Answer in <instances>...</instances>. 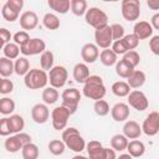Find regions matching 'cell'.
<instances>
[{
	"label": "cell",
	"mask_w": 159,
	"mask_h": 159,
	"mask_svg": "<svg viewBox=\"0 0 159 159\" xmlns=\"http://www.w3.org/2000/svg\"><path fill=\"white\" fill-rule=\"evenodd\" d=\"M106 92L107 89L103 83V80L97 75H91L86 81V83L83 84V94L89 99H94V101L103 99Z\"/></svg>",
	"instance_id": "cell-1"
},
{
	"label": "cell",
	"mask_w": 159,
	"mask_h": 159,
	"mask_svg": "<svg viewBox=\"0 0 159 159\" xmlns=\"http://www.w3.org/2000/svg\"><path fill=\"white\" fill-rule=\"evenodd\" d=\"M62 140L65 142L67 148H70L71 150H73L76 153H81L87 145L83 137L80 134V132L75 127L66 128L62 132Z\"/></svg>",
	"instance_id": "cell-2"
},
{
	"label": "cell",
	"mask_w": 159,
	"mask_h": 159,
	"mask_svg": "<svg viewBox=\"0 0 159 159\" xmlns=\"http://www.w3.org/2000/svg\"><path fill=\"white\" fill-rule=\"evenodd\" d=\"M47 82H48V73L39 68L30 70L29 73L24 77V83L29 89L46 88Z\"/></svg>",
	"instance_id": "cell-3"
},
{
	"label": "cell",
	"mask_w": 159,
	"mask_h": 159,
	"mask_svg": "<svg viewBox=\"0 0 159 159\" xmlns=\"http://www.w3.org/2000/svg\"><path fill=\"white\" fill-rule=\"evenodd\" d=\"M84 20L89 26L94 27V30L104 27L108 25L107 14L99 7H89L84 15Z\"/></svg>",
	"instance_id": "cell-4"
},
{
	"label": "cell",
	"mask_w": 159,
	"mask_h": 159,
	"mask_svg": "<svg viewBox=\"0 0 159 159\" xmlns=\"http://www.w3.org/2000/svg\"><path fill=\"white\" fill-rule=\"evenodd\" d=\"M122 16L127 21H135L140 16V1L139 0H123L120 6Z\"/></svg>",
	"instance_id": "cell-5"
},
{
	"label": "cell",
	"mask_w": 159,
	"mask_h": 159,
	"mask_svg": "<svg viewBox=\"0 0 159 159\" xmlns=\"http://www.w3.org/2000/svg\"><path fill=\"white\" fill-rule=\"evenodd\" d=\"M61 98H62V106L66 107L71 112V114H73L80 104L81 93L77 88H67L62 92Z\"/></svg>",
	"instance_id": "cell-6"
},
{
	"label": "cell",
	"mask_w": 159,
	"mask_h": 159,
	"mask_svg": "<svg viewBox=\"0 0 159 159\" xmlns=\"http://www.w3.org/2000/svg\"><path fill=\"white\" fill-rule=\"evenodd\" d=\"M71 116V112L63 107L62 104L56 107L52 112H51V122H52V127L56 130H62L66 128L68 118Z\"/></svg>",
	"instance_id": "cell-7"
},
{
	"label": "cell",
	"mask_w": 159,
	"mask_h": 159,
	"mask_svg": "<svg viewBox=\"0 0 159 159\" xmlns=\"http://www.w3.org/2000/svg\"><path fill=\"white\" fill-rule=\"evenodd\" d=\"M68 77V72L63 66H53L51 71H48V82L53 88H61L66 84Z\"/></svg>",
	"instance_id": "cell-8"
},
{
	"label": "cell",
	"mask_w": 159,
	"mask_h": 159,
	"mask_svg": "<svg viewBox=\"0 0 159 159\" xmlns=\"http://www.w3.org/2000/svg\"><path fill=\"white\" fill-rule=\"evenodd\" d=\"M94 41L96 45L103 50L109 48L113 43V36H112V29L109 25L94 30Z\"/></svg>",
	"instance_id": "cell-9"
},
{
	"label": "cell",
	"mask_w": 159,
	"mask_h": 159,
	"mask_svg": "<svg viewBox=\"0 0 159 159\" xmlns=\"http://www.w3.org/2000/svg\"><path fill=\"white\" fill-rule=\"evenodd\" d=\"M21 53L24 56H35V55H40L46 51V43L42 39H31L26 45L20 47Z\"/></svg>",
	"instance_id": "cell-10"
},
{
	"label": "cell",
	"mask_w": 159,
	"mask_h": 159,
	"mask_svg": "<svg viewBox=\"0 0 159 159\" xmlns=\"http://www.w3.org/2000/svg\"><path fill=\"white\" fill-rule=\"evenodd\" d=\"M142 130L149 137H153L159 133V112H150L145 117L142 124Z\"/></svg>",
	"instance_id": "cell-11"
},
{
	"label": "cell",
	"mask_w": 159,
	"mask_h": 159,
	"mask_svg": "<svg viewBox=\"0 0 159 159\" xmlns=\"http://www.w3.org/2000/svg\"><path fill=\"white\" fill-rule=\"evenodd\" d=\"M128 104L130 107H133L134 109L137 111H145L149 106V102H148V98L147 96L139 91V89H133L129 94H128Z\"/></svg>",
	"instance_id": "cell-12"
},
{
	"label": "cell",
	"mask_w": 159,
	"mask_h": 159,
	"mask_svg": "<svg viewBox=\"0 0 159 159\" xmlns=\"http://www.w3.org/2000/svg\"><path fill=\"white\" fill-rule=\"evenodd\" d=\"M31 117H32V120L37 124H43L48 120L50 118V111L47 108L46 104L43 103H37L32 107L31 109Z\"/></svg>",
	"instance_id": "cell-13"
},
{
	"label": "cell",
	"mask_w": 159,
	"mask_h": 159,
	"mask_svg": "<svg viewBox=\"0 0 159 159\" xmlns=\"http://www.w3.org/2000/svg\"><path fill=\"white\" fill-rule=\"evenodd\" d=\"M81 57L86 63H93L99 57V50L96 43H84L81 48Z\"/></svg>",
	"instance_id": "cell-14"
},
{
	"label": "cell",
	"mask_w": 159,
	"mask_h": 159,
	"mask_svg": "<svg viewBox=\"0 0 159 159\" xmlns=\"http://www.w3.org/2000/svg\"><path fill=\"white\" fill-rule=\"evenodd\" d=\"M20 26L24 31L26 30H34L39 24V16L35 11H25L20 16Z\"/></svg>",
	"instance_id": "cell-15"
},
{
	"label": "cell",
	"mask_w": 159,
	"mask_h": 159,
	"mask_svg": "<svg viewBox=\"0 0 159 159\" xmlns=\"http://www.w3.org/2000/svg\"><path fill=\"white\" fill-rule=\"evenodd\" d=\"M153 26L148 21H138L135 22L133 27V34L139 39V40H145L149 39L153 35Z\"/></svg>",
	"instance_id": "cell-16"
},
{
	"label": "cell",
	"mask_w": 159,
	"mask_h": 159,
	"mask_svg": "<svg viewBox=\"0 0 159 159\" xmlns=\"http://www.w3.org/2000/svg\"><path fill=\"white\" fill-rule=\"evenodd\" d=\"M129 106L125 103H116L111 108V116L116 122H124L129 117Z\"/></svg>",
	"instance_id": "cell-17"
},
{
	"label": "cell",
	"mask_w": 159,
	"mask_h": 159,
	"mask_svg": "<svg viewBox=\"0 0 159 159\" xmlns=\"http://www.w3.org/2000/svg\"><path fill=\"white\" fill-rule=\"evenodd\" d=\"M142 127L135 122V120H127L123 125V134L128 139H137L142 134Z\"/></svg>",
	"instance_id": "cell-18"
},
{
	"label": "cell",
	"mask_w": 159,
	"mask_h": 159,
	"mask_svg": "<svg viewBox=\"0 0 159 159\" xmlns=\"http://www.w3.org/2000/svg\"><path fill=\"white\" fill-rule=\"evenodd\" d=\"M89 68L86 63H77L73 67V78L77 83H86L89 77Z\"/></svg>",
	"instance_id": "cell-19"
},
{
	"label": "cell",
	"mask_w": 159,
	"mask_h": 159,
	"mask_svg": "<svg viewBox=\"0 0 159 159\" xmlns=\"http://www.w3.org/2000/svg\"><path fill=\"white\" fill-rule=\"evenodd\" d=\"M145 80H147V77H145V73L143 71L134 70V72L127 78V83L129 84L130 88L138 89V88H140L145 83Z\"/></svg>",
	"instance_id": "cell-20"
},
{
	"label": "cell",
	"mask_w": 159,
	"mask_h": 159,
	"mask_svg": "<svg viewBox=\"0 0 159 159\" xmlns=\"http://www.w3.org/2000/svg\"><path fill=\"white\" fill-rule=\"evenodd\" d=\"M86 149H87L89 159H99L102 153H103L104 147L98 140H89L87 143V145H86Z\"/></svg>",
	"instance_id": "cell-21"
},
{
	"label": "cell",
	"mask_w": 159,
	"mask_h": 159,
	"mask_svg": "<svg viewBox=\"0 0 159 159\" xmlns=\"http://www.w3.org/2000/svg\"><path fill=\"white\" fill-rule=\"evenodd\" d=\"M134 72V67L125 60H119L116 65V73L122 78H128Z\"/></svg>",
	"instance_id": "cell-22"
},
{
	"label": "cell",
	"mask_w": 159,
	"mask_h": 159,
	"mask_svg": "<svg viewBox=\"0 0 159 159\" xmlns=\"http://www.w3.org/2000/svg\"><path fill=\"white\" fill-rule=\"evenodd\" d=\"M127 150H128V154L132 155L133 158H140L145 152V145L143 142L134 139V140L128 143Z\"/></svg>",
	"instance_id": "cell-23"
},
{
	"label": "cell",
	"mask_w": 159,
	"mask_h": 159,
	"mask_svg": "<svg viewBox=\"0 0 159 159\" xmlns=\"http://www.w3.org/2000/svg\"><path fill=\"white\" fill-rule=\"evenodd\" d=\"M4 145H5V149L9 153H17L19 150H22V148H24V144L21 143V140H20V138H19L17 134L10 135L5 140Z\"/></svg>",
	"instance_id": "cell-24"
},
{
	"label": "cell",
	"mask_w": 159,
	"mask_h": 159,
	"mask_svg": "<svg viewBox=\"0 0 159 159\" xmlns=\"http://www.w3.org/2000/svg\"><path fill=\"white\" fill-rule=\"evenodd\" d=\"M99 60L102 62V65L111 67V66H116L117 65V55L114 53V51L112 48H106L102 50L99 53Z\"/></svg>",
	"instance_id": "cell-25"
},
{
	"label": "cell",
	"mask_w": 159,
	"mask_h": 159,
	"mask_svg": "<svg viewBox=\"0 0 159 159\" xmlns=\"http://www.w3.org/2000/svg\"><path fill=\"white\" fill-rule=\"evenodd\" d=\"M15 72V62L6 57L0 58V76L1 78H6Z\"/></svg>",
	"instance_id": "cell-26"
},
{
	"label": "cell",
	"mask_w": 159,
	"mask_h": 159,
	"mask_svg": "<svg viewBox=\"0 0 159 159\" xmlns=\"http://www.w3.org/2000/svg\"><path fill=\"white\" fill-rule=\"evenodd\" d=\"M9 125L11 134H17L21 133V130L25 127V120L20 114H12L9 117Z\"/></svg>",
	"instance_id": "cell-27"
},
{
	"label": "cell",
	"mask_w": 159,
	"mask_h": 159,
	"mask_svg": "<svg viewBox=\"0 0 159 159\" xmlns=\"http://www.w3.org/2000/svg\"><path fill=\"white\" fill-rule=\"evenodd\" d=\"M128 138L124 134H116L112 137L111 139V147L112 149H114L116 152H123L127 150L128 147Z\"/></svg>",
	"instance_id": "cell-28"
},
{
	"label": "cell",
	"mask_w": 159,
	"mask_h": 159,
	"mask_svg": "<svg viewBox=\"0 0 159 159\" xmlns=\"http://www.w3.org/2000/svg\"><path fill=\"white\" fill-rule=\"evenodd\" d=\"M48 6L57 14H66L71 9L70 0H48Z\"/></svg>",
	"instance_id": "cell-29"
},
{
	"label": "cell",
	"mask_w": 159,
	"mask_h": 159,
	"mask_svg": "<svg viewBox=\"0 0 159 159\" xmlns=\"http://www.w3.org/2000/svg\"><path fill=\"white\" fill-rule=\"evenodd\" d=\"M112 92L117 97H128V94L132 92L130 87L124 81H117L112 84Z\"/></svg>",
	"instance_id": "cell-30"
},
{
	"label": "cell",
	"mask_w": 159,
	"mask_h": 159,
	"mask_svg": "<svg viewBox=\"0 0 159 159\" xmlns=\"http://www.w3.org/2000/svg\"><path fill=\"white\" fill-rule=\"evenodd\" d=\"M53 53L50 50H46L43 53H41L40 56V65H41V70L43 71H51L53 68Z\"/></svg>",
	"instance_id": "cell-31"
},
{
	"label": "cell",
	"mask_w": 159,
	"mask_h": 159,
	"mask_svg": "<svg viewBox=\"0 0 159 159\" xmlns=\"http://www.w3.org/2000/svg\"><path fill=\"white\" fill-rule=\"evenodd\" d=\"M58 97H60V93L53 87H46L42 91V99H43L45 104H53V103H56L58 101Z\"/></svg>",
	"instance_id": "cell-32"
},
{
	"label": "cell",
	"mask_w": 159,
	"mask_h": 159,
	"mask_svg": "<svg viewBox=\"0 0 159 159\" xmlns=\"http://www.w3.org/2000/svg\"><path fill=\"white\" fill-rule=\"evenodd\" d=\"M30 71V62L26 57H19L15 61V73L17 76H26Z\"/></svg>",
	"instance_id": "cell-33"
},
{
	"label": "cell",
	"mask_w": 159,
	"mask_h": 159,
	"mask_svg": "<svg viewBox=\"0 0 159 159\" xmlns=\"http://www.w3.org/2000/svg\"><path fill=\"white\" fill-rule=\"evenodd\" d=\"M87 1L86 0H71V11L76 16H83L87 12Z\"/></svg>",
	"instance_id": "cell-34"
},
{
	"label": "cell",
	"mask_w": 159,
	"mask_h": 159,
	"mask_svg": "<svg viewBox=\"0 0 159 159\" xmlns=\"http://www.w3.org/2000/svg\"><path fill=\"white\" fill-rule=\"evenodd\" d=\"M50 153L52 155H62L65 153V149H66V144L63 140H60V139H52L50 140L48 145H47Z\"/></svg>",
	"instance_id": "cell-35"
},
{
	"label": "cell",
	"mask_w": 159,
	"mask_h": 159,
	"mask_svg": "<svg viewBox=\"0 0 159 159\" xmlns=\"http://www.w3.org/2000/svg\"><path fill=\"white\" fill-rule=\"evenodd\" d=\"M1 15H2V17H4L6 21H9V22H14L15 20L19 19L20 11H17L16 9L11 7L9 4L5 2L4 6H2V9H1Z\"/></svg>",
	"instance_id": "cell-36"
},
{
	"label": "cell",
	"mask_w": 159,
	"mask_h": 159,
	"mask_svg": "<svg viewBox=\"0 0 159 159\" xmlns=\"http://www.w3.org/2000/svg\"><path fill=\"white\" fill-rule=\"evenodd\" d=\"M42 22H43V26L48 30H57L60 27V19L57 17V15H55L52 12L45 14Z\"/></svg>",
	"instance_id": "cell-37"
},
{
	"label": "cell",
	"mask_w": 159,
	"mask_h": 159,
	"mask_svg": "<svg viewBox=\"0 0 159 159\" xmlns=\"http://www.w3.org/2000/svg\"><path fill=\"white\" fill-rule=\"evenodd\" d=\"M2 52H4V57H6L9 60H15V58L17 60L21 50H20L19 45H16L15 42H10L2 48Z\"/></svg>",
	"instance_id": "cell-38"
},
{
	"label": "cell",
	"mask_w": 159,
	"mask_h": 159,
	"mask_svg": "<svg viewBox=\"0 0 159 159\" xmlns=\"http://www.w3.org/2000/svg\"><path fill=\"white\" fill-rule=\"evenodd\" d=\"M21 154H22L24 159H37L39 158V148L36 144L29 143L22 148Z\"/></svg>",
	"instance_id": "cell-39"
},
{
	"label": "cell",
	"mask_w": 159,
	"mask_h": 159,
	"mask_svg": "<svg viewBox=\"0 0 159 159\" xmlns=\"http://www.w3.org/2000/svg\"><path fill=\"white\" fill-rule=\"evenodd\" d=\"M15 111V102L11 98L4 97L0 99V113L4 116L11 114Z\"/></svg>",
	"instance_id": "cell-40"
},
{
	"label": "cell",
	"mask_w": 159,
	"mask_h": 159,
	"mask_svg": "<svg viewBox=\"0 0 159 159\" xmlns=\"http://www.w3.org/2000/svg\"><path fill=\"white\" fill-rule=\"evenodd\" d=\"M93 109H94V113L99 117H104L109 113V104L107 101L104 99H99V101H96L94 104H93Z\"/></svg>",
	"instance_id": "cell-41"
},
{
	"label": "cell",
	"mask_w": 159,
	"mask_h": 159,
	"mask_svg": "<svg viewBox=\"0 0 159 159\" xmlns=\"http://www.w3.org/2000/svg\"><path fill=\"white\" fill-rule=\"evenodd\" d=\"M122 40H123V42H124V45H125V47H127L128 51H132V50L137 48L138 45H139V39H138L134 34L125 35Z\"/></svg>",
	"instance_id": "cell-42"
},
{
	"label": "cell",
	"mask_w": 159,
	"mask_h": 159,
	"mask_svg": "<svg viewBox=\"0 0 159 159\" xmlns=\"http://www.w3.org/2000/svg\"><path fill=\"white\" fill-rule=\"evenodd\" d=\"M12 40H14V42L16 43V45H19L20 47L21 46H24V45H26L31 39H30V35L27 34V31H17L14 36H12Z\"/></svg>",
	"instance_id": "cell-43"
},
{
	"label": "cell",
	"mask_w": 159,
	"mask_h": 159,
	"mask_svg": "<svg viewBox=\"0 0 159 159\" xmlns=\"http://www.w3.org/2000/svg\"><path fill=\"white\" fill-rule=\"evenodd\" d=\"M123 60H125L127 62H129L134 68L140 63V56L135 50L128 51L125 55H123Z\"/></svg>",
	"instance_id": "cell-44"
},
{
	"label": "cell",
	"mask_w": 159,
	"mask_h": 159,
	"mask_svg": "<svg viewBox=\"0 0 159 159\" xmlns=\"http://www.w3.org/2000/svg\"><path fill=\"white\" fill-rule=\"evenodd\" d=\"M14 91V83L11 80L1 78L0 80V93L1 94H9Z\"/></svg>",
	"instance_id": "cell-45"
},
{
	"label": "cell",
	"mask_w": 159,
	"mask_h": 159,
	"mask_svg": "<svg viewBox=\"0 0 159 159\" xmlns=\"http://www.w3.org/2000/svg\"><path fill=\"white\" fill-rule=\"evenodd\" d=\"M111 29H112L113 41L122 40V39L125 36V35H124V27H123L120 24H113V25H111Z\"/></svg>",
	"instance_id": "cell-46"
},
{
	"label": "cell",
	"mask_w": 159,
	"mask_h": 159,
	"mask_svg": "<svg viewBox=\"0 0 159 159\" xmlns=\"http://www.w3.org/2000/svg\"><path fill=\"white\" fill-rule=\"evenodd\" d=\"M112 50L114 51V53L118 56V55H125L128 52L123 40H117V41H113L112 43Z\"/></svg>",
	"instance_id": "cell-47"
},
{
	"label": "cell",
	"mask_w": 159,
	"mask_h": 159,
	"mask_svg": "<svg viewBox=\"0 0 159 159\" xmlns=\"http://www.w3.org/2000/svg\"><path fill=\"white\" fill-rule=\"evenodd\" d=\"M11 32L5 29V27H1L0 29V46L4 48L7 43H10V40H11Z\"/></svg>",
	"instance_id": "cell-48"
},
{
	"label": "cell",
	"mask_w": 159,
	"mask_h": 159,
	"mask_svg": "<svg viewBox=\"0 0 159 159\" xmlns=\"http://www.w3.org/2000/svg\"><path fill=\"white\" fill-rule=\"evenodd\" d=\"M10 134H11V130H10V125H9V118H2L0 120V135L7 137Z\"/></svg>",
	"instance_id": "cell-49"
},
{
	"label": "cell",
	"mask_w": 159,
	"mask_h": 159,
	"mask_svg": "<svg viewBox=\"0 0 159 159\" xmlns=\"http://www.w3.org/2000/svg\"><path fill=\"white\" fill-rule=\"evenodd\" d=\"M149 48L154 55L159 56V36H153L149 40Z\"/></svg>",
	"instance_id": "cell-50"
},
{
	"label": "cell",
	"mask_w": 159,
	"mask_h": 159,
	"mask_svg": "<svg viewBox=\"0 0 159 159\" xmlns=\"http://www.w3.org/2000/svg\"><path fill=\"white\" fill-rule=\"evenodd\" d=\"M99 159H117L116 150L112 149V148H104V149H103V153H102V155H101Z\"/></svg>",
	"instance_id": "cell-51"
},
{
	"label": "cell",
	"mask_w": 159,
	"mask_h": 159,
	"mask_svg": "<svg viewBox=\"0 0 159 159\" xmlns=\"http://www.w3.org/2000/svg\"><path fill=\"white\" fill-rule=\"evenodd\" d=\"M6 4H9L11 7L16 9L17 11H20L22 9V6H24V1L22 0H7Z\"/></svg>",
	"instance_id": "cell-52"
},
{
	"label": "cell",
	"mask_w": 159,
	"mask_h": 159,
	"mask_svg": "<svg viewBox=\"0 0 159 159\" xmlns=\"http://www.w3.org/2000/svg\"><path fill=\"white\" fill-rule=\"evenodd\" d=\"M150 24H152L153 29H155V30H159V12H157V14H154V15L152 16Z\"/></svg>",
	"instance_id": "cell-53"
},
{
	"label": "cell",
	"mask_w": 159,
	"mask_h": 159,
	"mask_svg": "<svg viewBox=\"0 0 159 159\" xmlns=\"http://www.w3.org/2000/svg\"><path fill=\"white\" fill-rule=\"evenodd\" d=\"M147 5L152 10H159V0H148Z\"/></svg>",
	"instance_id": "cell-54"
},
{
	"label": "cell",
	"mask_w": 159,
	"mask_h": 159,
	"mask_svg": "<svg viewBox=\"0 0 159 159\" xmlns=\"http://www.w3.org/2000/svg\"><path fill=\"white\" fill-rule=\"evenodd\" d=\"M117 159H133V157L127 153V154H120L119 157H117Z\"/></svg>",
	"instance_id": "cell-55"
},
{
	"label": "cell",
	"mask_w": 159,
	"mask_h": 159,
	"mask_svg": "<svg viewBox=\"0 0 159 159\" xmlns=\"http://www.w3.org/2000/svg\"><path fill=\"white\" fill-rule=\"evenodd\" d=\"M72 159H89V158H87V157H84V155H75Z\"/></svg>",
	"instance_id": "cell-56"
}]
</instances>
